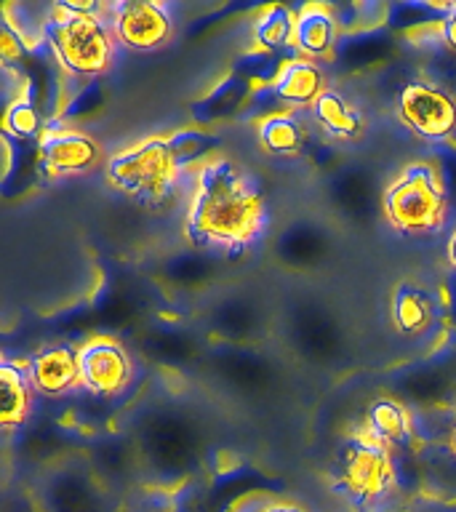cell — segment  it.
Segmentation results:
<instances>
[{
  "label": "cell",
  "instance_id": "cell-10",
  "mask_svg": "<svg viewBox=\"0 0 456 512\" xmlns=\"http://www.w3.org/2000/svg\"><path fill=\"white\" fill-rule=\"evenodd\" d=\"M38 163L46 176L88 174L102 163V147L78 128H48L38 142Z\"/></svg>",
  "mask_w": 456,
  "mask_h": 512
},
{
  "label": "cell",
  "instance_id": "cell-11",
  "mask_svg": "<svg viewBox=\"0 0 456 512\" xmlns=\"http://www.w3.org/2000/svg\"><path fill=\"white\" fill-rule=\"evenodd\" d=\"M27 374L35 392L46 398H62L80 387V347L70 342L48 344L32 355Z\"/></svg>",
  "mask_w": 456,
  "mask_h": 512
},
{
  "label": "cell",
  "instance_id": "cell-16",
  "mask_svg": "<svg viewBox=\"0 0 456 512\" xmlns=\"http://www.w3.org/2000/svg\"><path fill=\"white\" fill-rule=\"evenodd\" d=\"M0 424L3 430L11 432L22 427L32 414V395L35 387L27 374V363H16V360H3L0 363Z\"/></svg>",
  "mask_w": 456,
  "mask_h": 512
},
{
  "label": "cell",
  "instance_id": "cell-20",
  "mask_svg": "<svg viewBox=\"0 0 456 512\" xmlns=\"http://www.w3.org/2000/svg\"><path fill=\"white\" fill-rule=\"evenodd\" d=\"M296 16L288 6L272 3L259 11L254 22V40L262 51H296Z\"/></svg>",
  "mask_w": 456,
  "mask_h": 512
},
{
  "label": "cell",
  "instance_id": "cell-19",
  "mask_svg": "<svg viewBox=\"0 0 456 512\" xmlns=\"http://www.w3.org/2000/svg\"><path fill=\"white\" fill-rule=\"evenodd\" d=\"M392 323L403 336H419L432 326L435 320V304L424 288L414 283H400L392 294Z\"/></svg>",
  "mask_w": 456,
  "mask_h": 512
},
{
  "label": "cell",
  "instance_id": "cell-26",
  "mask_svg": "<svg viewBox=\"0 0 456 512\" xmlns=\"http://www.w3.org/2000/svg\"><path fill=\"white\" fill-rule=\"evenodd\" d=\"M438 27H440V40H443V46L456 54V3L446 6V14H443Z\"/></svg>",
  "mask_w": 456,
  "mask_h": 512
},
{
  "label": "cell",
  "instance_id": "cell-17",
  "mask_svg": "<svg viewBox=\"0 0 456 512\" xmlns=\"http://www.w3.org/2000/svg\"><path fill=\"white\" fill-rule=\"evenodd\" d=\"M315 126L323 128V134L334 136L339 142H355L366 131V120L358 112V107L342 96L334 88H328L310 110Z\"/></svg>",
  "mask_w": 456,
  "mask_h": 512
},
{
  "label": "cell",
  "instance_id": "cell-4",
  "mask_svg": "<svg viewBox=\"0 0 456 512\" xmlns=\"http://www.w3.org/2000/svg\"><path fill=\"white\" fill-rule=\"evenodd\" d=\"M384 216L403 235H432L443 230L448 216V195L438 168L411 163L384 190Z\"/></svg>",
  "mask_w": 456,
  "mask_h": 512
},
{
  "label": "cell",
  "instance_id": "cell-6",
  "mask_svg": "<svg viewBox=\"0 0 456 512\" xmlns=\"http://www.w3.org/2000/svg\"><path fill=\"white\" fill-rule=\"evenodd\" d=\"M336 488L360 507H371L398 491L395 456L368 430L355 432L336 451Z\"/></svg>",
  "mask_w": 456,
  "mask_h": 512
},
{
  "label": "cell",
  "instance_id": "cell-18",
  "mask_svg": "<svg viewBox=\"0 0 456 512\" xmlns=\"http://www.w3.org/2000/svg\"><path fill=\"white\" fill-rule=\"evenodd\" d=\"M416 472L424 494L440 502H456V454L448 443L416 448Z\"/></svg>",
  "mask_w": 456,
  "mask_h": 512
},
{
  "label": "cell",
  "instance_id": "cell-3",
  "mask_svg": "<svg viewBox=\"0 0 456 512\" xmlns=\"http://www.w3.org/2000/svg\"><path fill=\"white\" fill-rule=\"evenodd\" d=\"M30 494L40 512H120L115 491L80 454L59 456L40 467Z\"/></svg>",
  "mask_w": 456,
  "mask_h": 512
},
{
  "label": "cell",
  "instance_id": "cell-8",
  "mask_svg": "<svg viewBox=\"0 0 456 512\" xmlns=\"http://www.w3.org/2000/svg\"><path fill=\"white\" fill-rule=\"evenodd\" d=\"M107 24L118 46L128 51H158L174 38L176 22L171 11L155 0H118L107 6Z\"/></svg>",
  "mask_w": 456,
  "mask_h": 512
},
{
  "label": "cell",
  "instance_id": "cell-13",
  "mask_svg": "<svg viewBox=\"0 0 456 512\" xmlns=\"http://www.w3.org/2000/svg\"><path fill=\"white\" fill-rule=\"evenodd\" d=\"M339 19L334 8L323 3H307L296 16V54L310 62L328 59L339 40Z\"/></svg>",
  "mask_w": 456,
  "mask_h": 512
},
{
  "label": "cell",
  "instance_id": "cell-2",
  "mask_svg": "<svg viewBox=\"0 0 456 512\" xmlns=\"http://www.w3.org/2000/svg\"><path fill=\"white\" fill-rule=\"evenodd\" d=\"M43 40L59 67L72 78H99L115 62L118 40L107 24V6L99 3H54Z\"/></svg>",
  "mask_w": 456,
  "mask_h": 512
},
{
  "label": "cell",
  "instance_id": "cell-25",
  "mask_svg": "<svg viewBox=\"0 0 456 512\" xmlns=\"http://www.w3.org/2000/svg\"><path fill=\"white\" fill-rule=\"evenodd\" d=\"M3 512H40V507L32 499L30 488H16L3 496Z\"/></svg>",
  "mask_w": 456,
  "mask_h": 512
},
{
  "label": "cell",
  "instance_id": "cell-7",
  "mask_svg": "<svg viewBox=\"0 0 456 512\" xmlns=\"http://www.w3.org/2000/svg\"><path fill=\"white\" fill-rule=\"evenodd\" d=\"M400 123L424 142H448L456 134V96L430 80H411L398 94Z\"/></svg>",
  "mask_w": 456,
  "mask_h": 512
},
{
  "label": "cell",
  "instance_id": "cell-30",
  "mask_svg": "<svg viewBox=\"0 0 456 512\" xmlns=\"http://www.w3.org/2000/svg\"><path fill=\"white\" fill-rule=\"evenodd\" d=\"M448 448H451V451L456 454V430H454V435H451V440H448Z\"/></svg>",
  "mask_w": 456,
  "mask_h": 512
},
{
  "label": "cell",
  "instance_id": "cell-27",
  "mask_svg": "<svg viewBox=\"0 0 456 512\" xmlns=\"http://www.w3.org/2000/svg\"><path fill=\"white\" fill-rule=\"evenodd\" d=\"M272 504V496L267 494H248L232 504L230 512H267Z\"/></svg>",
  "mask_w": 456,
  "mask_h": 512
},
{
  "label": "cell",
  "instance_id": "cell-21",
  "mask_svg": "<svg viewBox=\"0 0 456 512\" xmlns=\"http://www.w3.org/2000/svg\"><path fill=\"white\" fill-rule=\"evenodd\" d=\"M416 446H440L448 443L456 430V414L448 406H427L411 411Z\"/></svg>",
  "mask_w": 456,
  "mask_h": 512
},
{
  "label": "cell",
  "instance_id": "cell-12",
  "mask_svg": "<svg viewBox=\"0 0 456 512\" xmlns=\"http://www.w3.org/2000/svg\"><path fill=\"white\" fill-rule=\"evenodd\" d=\"M267 91L278 104H286L294 112H299L312 110V104L326 94L328 86L326 75H323L318 62L296 56V59H288L286 64H280V70L270 80Z\"/></svg>",
  "mask_w": 456,
  "mask_h": 512
},
{
  "label": "cell",
  "instance_id": "cell-22",
  "mask_svg": "<svg viewBox=\"0 0 456 512\" xmlns=\"http://www.w3.org/2000/svg\"><path fill=\"white\" fill-rule=\"evenodd\" d=\"M168 142L174 147L176 158L182 163V168L187 171L190 166H203L206 160H211L208 155L214 152V147L219 144L214 134H206V131H198V128H184L179 134L168 136Z\"/></svg>",
  "mask_w": 456,
  "mask_h": 512
},
{
  "label": "cell",
  "instance_id": "cell-24",
  "mask_svg": "<svg viewBox=\"0 0 456 512\" xmlns=\"http://www.w3.org/2000/svg\"><path fill=\"white\" fill-rule=\"evenodd\" d=\"M248 91H251V88H248V83L243 78H235V75H232V78L224 80L222 86L208 96V102H206L208 120L222 118V115H227V112L238 110L240 104L246 102Z\"/></svg>",
  "mask_w": 456,
  "mask_h": 512
},
{
  "label": "cell",
  "instance_id": "cell-1",
  "mask_svg": "<svg viewBox=\"0 0 456 512\" xmlns=\"http://www.w3.org/2000/svg\"><path fill=\"white\" fill-rule=\"evenodd\" d=\"M267 222L254 179L230 158H211L192 174L184 232L192 243L238 254L259 240Z\"/></svg>",
  "mask_w": 456,
  "mask_h": 512
},
{
  "label": "cell",
  "instance_id": "cell-28",
  "mask_svg": "<svg viewBox=\"0 0 456 512\" xmlns=\"http://www.w3.org/2000/svg\"><path fill=\"white\" fill-rule=\"evenodd\" d=\"M267 512H307L304 507H299V504H291V502H278V499H272L270 510Z\"/></svg>",
  "mask_w": 456,
  "mask_h": 512
},
{
  "label": "cell",
  "instance_id": "cell-15",
  "mask_svg": "<svg viewBox=\"0 0 456 512\" xmlns=\"http://www.w3.org/2000/svg\"><path fill=\"white\" fill-rule=\"evenodd\" d=\"M256 139L262 150L275 158H294L304 152L310 139V123L294 110L272 112L256 123Z\"/></svg>",
  "mask_w": 456,
  "mask_h": 512
},
{
  "label": "cell",
  "instance_id": "cell-9",
  "mask_svg": "<svg viewBox=\"0 0 456 512\" xmlns=\"http://www.w3.org/2000/svg\"><path fill=\"white\" fill-rule=\"evenodd\" d=\"M134 376V360L115 339H91L80 347V387L96 398H115Z\"/></svg>",
  "mask_w": 456,
  "mask_h": 512
},
{
  "label": "cell",
  "instance_id": "cell-5",
  "mask_svg": "<svg viewBox=\"0 0 456 512\" xmlns=\"http://www.w3.org/2000/svg\"><path fill=\"white\" fill-rule=\"evenodd\" d=\"M104 174H107V182L128 198L142 200L147 206H160L171 198L184 168L171 142L155 136L128 150L115 152L107 160Z\"/></svg>",
  "mask_w": 456,
  "mask_h": 512
},
{
  "label": "cell",
  "instance_id": "cell-29",
  "mask_svg": "<svg viewBox=\"0 0 456 512\" xmlns=\"http://www.w3.org/2000/svg\"><path fill=\"white\" fill-rule=\"evenodd\" d=\"M446 256H448V264H451V267L456 270V230H454V235H451V240H448Z\"/></svg>",
  "mask_w": 456,
  "mask_h": 512
},
{
  "label": "cell",
  "instance_id": "cell-23",
  "mask_svg": "<svg viewBox=\"0 0 456 512\" xmlns=\"http://www.w3.org/2000/svg\"><path fill=\"white\" fill-rule=\"evenodd\" d=\"M3 134L11 136V139H19V142L35 139L40 134V112L30 99V94L16 99L14 104H8L6 112H3Z\"/></svg>",
  "mask_w": 456,
  "mask_h": 512
},
{
  "label": "cell",
  "instance_id": "cell-14",
  "mask_svg": "<svg viewBox=\"0 0 456 512\" xmlns=\"http://www.w3.org/2000/svg\"><path fill=\"white\" fill-rule=\"evenodd\" d=\"M366 430L390 451H408L416 446L411 408L395 398H376L366 411Z\"/></svg>",
  "mask_w": 456,
  "mask_h": 512
}]
</instances>
